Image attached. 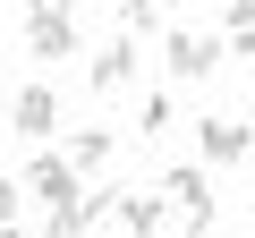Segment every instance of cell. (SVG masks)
<instances>
[{"instance_id": "1", "label": "cell", "mask_w": 255, "mask_h": 238, "mask_svg": "<svg viewBox=\"0 0 255 238\" xmlns=\"http://www.w3.org/2000/svg\"><path fill=\"white\" fill-rule=\"evenodd\" d=\"M153 196H162V213H170V230H179V238H204V230H213V213H221V204H213V170H204V162L162 170V179H153Z\"/></svg>"}, {"instance_id": "2", "label": "cell", "mask_w": 255, "mask_h": 238, "mask_svg": "<svg viewBox=\"0 0 255 238\" xmlns=\"http://www.w3.org/2000/svg\"><path fill=\"white\" fill-rule=\"evenodd\" d=\"M196 153H204V170H230V162H247L255 153V128H238V119H196Z\"/></svg>"}, {"instance_id": "3", "label": "cell", "mask_w": 255, "mask_h": 238, "mask_svg": "<svg viewBox=\"0 0 255 238\" xmlns=\"http://www.w3.org/2000/svg\"><path fill=\"white\" fill-rule=\"evenodd\" d=\"M111 221H119L128 238H162V230H170V213H162L153 187H111Z\"/></svg>"}, {"instance_id": "4", "label": "cell", "mask_w": 255, "mask_h": 238, "mask_svg": "<svg viewBox=\"0 0 255 238\" xmlns=\"http://www.w3.org/2000/svg\"><path fill=\"white\" fill-rule=\"evenodd\" d=\"M162 60H170V77H213V68H221V34H196V26H179V34L162 43Z\"/></svg>"}, {"instance_id": "5", "label": "cell", "mask_w": 255, "mask_h": 238, "mask_svg": "<svg viewBox=\"0 0 255 238\" xmlns=\"http://www.w3.org/2000/svg\"><path fill=\"white\" fill-rule=\"evenodd\" d=\"M94 221H111V187H85V196H68V204L43 221V238H94Z\"/></svg>"}, {"instance_id": "6", "label": "cell", "mask_w": 255, "mask_h": 238, "mask_svg": "<svg viewBox=\"0 0 255 238\" xmlns=\"http://www.w3.org/2000/svg\"><path fill=\"white\" fill-rule=\"evenodd\" d=\"M85 85H94V94H119V85H136V34L102 43V51H94V68H85Z\"/></svg>"}, {"instance_id": "7", "label": "cell", "mask_w": 255, "mask_h": 238, "mask_svg": "<svg viewBox=\"0 0 255 238\" xmlns=\"http://www.w3.org/2000/svg\"><path fill=\"white\" fill-rule=\"evenodd\" d=\"M26 196H34V204H51V213H60V204H68V196H85V179H77V170H68V162H60V153H43V162H34V170H26Z\"/></svg>"}, {"instance_id": "8", "label": "cell", "mask_w": 255, "mask_h": 238, "mask_svg": "<svg viewBox=\"0 0 255 238\" xmlns=\"http://www.w3.org/2000/svg\"><path fill=\"white\" fill-rule=\"evenodd\" d=\"M9 119H17V136H51V128H60V94H51V85H17Z\"/></svg>"}, {"instance_id": "9", "label": "cell", "mask_w": 255, "mask_h": 238, "mask_svg": "<svg viewBox=\"0 0 255 238\" xmlns=\"http://www.w3.org/2000/svg\"><path fill=\"white\" fill-rule=\"evenodd\" d=\"M26 51H34V60H68V51H77V26H68V17H26Z\"/></svg>"}, {"instance_id": "10", "label": "cell", "mask_w": 255, "mask_h": 238, "mask_svg": "<svg viewBox=\"0 0 255 238\" xmlns=\"http://www.w3.org/2000/svg\"><path fill=\"white\" fill-rule=\"evenodd\" d=\"M111 153H119V145H111V136H102V128H77V136H68V153H60V162H68V170H77V179H94V170H111Z\"/></svg>"}, {"instance_id": "11", "label": "cell", "mask_w": 255, "mask_h": 238, "mask_svg": "<svg viewBox=\"0 0 255 238\" xmlns=\"http://www.w3.org/2000/svg\"><path fill=\"white\" fill-rule=\"evenodd\" d=\"M170 128H179V102L170 94H145L136 102V136H170Z\"/></svg>"}, {"instance_id": "12", "label": "cell", "mask_w": 255, "mask_h": 238, "mask_svg": "<svg viewBox=\"0 0 255 238\" xmlns=\"http://www.w3.org/2000/svg\"><path fill=\"white\" fill-rule=\"evenodd\" d=\"M17 204H26V187L0 179V238H26V230H17Z\"/></svg>"}, {"instance_id": "13", "label": "cell", "mask_w": 255, "mask_h": 238, "mask_svg": "<svg viewBox=\"0 0 255 238\" xmlns=\"http://www.w3.org/2000/svg\"><path fill=\"white\" fill-rule=\"evenodd\" d=\"M153 9H162V0H119V34H145V26H153Z\"/></svg>"}, {"instance_id": "14", "label": "cell", "mask_w": 255, "mask_h": 238, "mask_svg": "<svg viewBox=\"0 0 255 238\" xmlns=\"http://www.w3.org/2000/svg\"><path fill=\"white\" fill-rule=\"evenodd\" d=\"M26 17H68V0H26Z\"/></svg>"}, {"instance_id": "15", "label": "cell", "mask_w": 255, "mask_h": 238, "mask_svg": "<svg viewBox=\"0 0 255 238\" xmlns=\"http://www.w3.org/2000/svg\"><path fill=\"white\" fill-rule=\"evenodd\" d=\"M247 68H255V60H247Z\"/></svg>"}]
</instances>
